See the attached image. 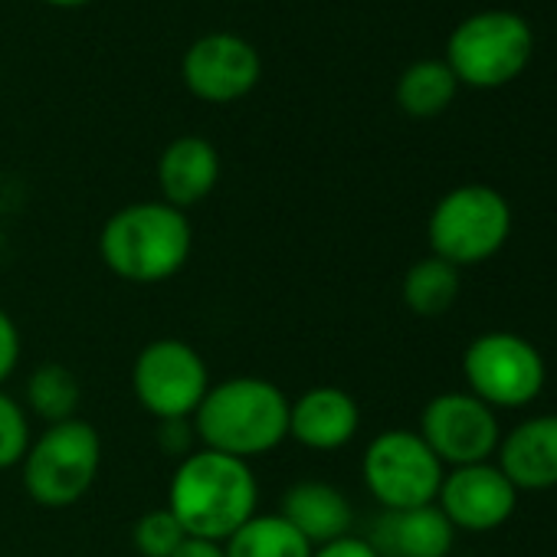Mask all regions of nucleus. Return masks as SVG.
<instances>
[{"label":"nucleus","mask_w":557,"mask_h":557,"mask_svg":"<svg viewBox=\"0 0 557 557\" xmlns=\"http://www.w3.org/2000/svg\"><path fill=\"white\" fill-rule=\"evenodd\" d=\"M289 404L293 397L269 377L216 381L190 420L194 436L203 449L252 462L289 440Z\"/></svg>","instance_id":"f257e3e1"},{"label":"nucleus","mask_w":557,"mask_h":557,"mask_svg":"<svg viewBox=\"0 0 557 557\" xmlns=\"http://www.w3.org/2000/svg\"><path fill=\"white\" fill-rule=\"evenodd\" d=\"M168 508L181 521L187 537L223 544L259 511L256 472L246 459L197 446L181 456L171 475Z\"/></svg>","instance_id":"f03ea898"},{"label":"nucleus","mask_w":557,"mask_h":557,"mask_svg":"<svg viewBox=\"0 0 557 557\" xmlns=\"http://www.w3.org/2000/svg\"><path fill=\"white\" fill-rule=\"evenodd\" d=\"M194 249V226L184 210L164 200H138L115 210L99 230V259L122 283L158 286L184 272Z\"/></svg>","instance_id":"7ed1b4c3"},{"label":"nucleus","mask_w":557,"mask_h":557,"mask_svg":"<svg viewBox=\"0 0 557 557\" xmlns=\"http://www.w3.org/2000/svg\"><path fill=\"white\" fill-rule=\"evenodd\" d=\"M102 469V436L99 430L76 417L66 423L47 426L34 436L21 479L27 495L44 508H73L89 495Z\"/></svg>","instance_id":"20e7f679"},{"label":"nucleus","mask_w":557,"mask_h":557,"mask_svg":"<svg viewBox=\"0 0 557 557\" xmlns=\"http://www.w3.org/2000/svg\"><path fill=\"white\" fill-rule=\"evenodd\" d=\"M534 57V30L515 11H479L456 24L446 40V66L459 86L502 89L515 83Z\"/></svg>","instance_id":"39448f33"},{"label":"nucleus","mask_w":557,"mask_h":557,"mask_svg":"<svg viewBox=\"0 0 557 557\" xmlns=\"http://www.w3.org/2000/svg\"><path fill=\"white\" fill-rule=\"evenodd\" d=\"M511 203L488 184H459L446 190L426 220L430 252L456 269L492 259L511 236Z\"/></svg>","instance_id":"423d86ee"},{"label":"nucleus","mask_w":557,"mask_h":557,"mask_svg":"<svg viewBox=\"0 0 557 557\" xmlns=\"http://www.w3.org/2000/svg\"><path fill=\"white\" fill-rule=\"evenodd\" d=\"M462 377L466 391L498 413L534 404L547 384V368L528 338L515 332H485L469 342Z\"/></svg>","instance_id":"0eeeda50"},{"label":"nucleus","mask_w":557,"mask_h":557,"mask_svg":"<svg viewBox=\"0 0 557 557\" xmlns=\"http://www.w3.org/2000/svg\"><path fill=\"white\" fill-rule=\"evenodd\" d=\"M446 466L433 456L417 430H384L361 456V479L384 511L433 505Z\"/></svg>","instance_id":"6e6552de"},{"label":"nucleus","mask_w":557,"mask_h":557,"mask_svg":"<svg viewBox=\"0 0 557 557\" xmlns=\"http://www.w3.org/2000/svg\"><path fill=\"white\" fill-rule=\"evenodd\" d=\"M210 384L213 381L203 355L184 338H154L132 364L135 400L158 423L194 420Z\"/></svg>","instance_id":"1a4fd4ad"},{"label":"nucleus","mask_w":557,"mask_h":557,"mask_svg":"<svg viewBox=\"0 0 557 557\" xmlns=\"http://www.w3.org/2000/svg\"><path fill=\"white\" fill-rule=\"evenodd\" d=\"M417 433L446 469L488 462L502 443L498 413L469 391H446L430 397Z\"/></svg>","instance_id":"9d476101"},{"label":"nucleus","mask_w":557,"mask_h":557,"mask_svg":"<svg viewBox=\"0 0 557 557\" xmlns=\"http://www.w3.org/2000/svg\"><path fill=\"white\" fill-rule=\"evenodd\" d=\"M262 76L256 47L236 34H207L194 40L181 60V79L190 96L210 106L246 99Z\"/></svg>","instance_id":"9b49d317"},{"label":"nucleus","mask_w":557,"mask_h":557,"mask_svg":"<svg viewBox=\"0 0 557 557\" xmlns=\"http://www.w3.org/2000/svg\"><path fill=\"white\" fill-rule=\"evenodd\" d=\"M436 505L456 531L485 534V531L502 528L515 515L518 488L488 459V462L446 469Z\"/></svg>","instance_id":"f8f14e48"},{"label":"nucleus","mask_w":557,"mask_h":557,"mask_svg":"<svg viewBox=\"0 0 557 557\" xmlns=\"http://www.w3.org/2000/svg\"><path fill=\"white\" fill-rule=\"evenodd\" d=\"M361 430L358 400L335 384H319L293 397L289 404V440L312 453H338L355 443Z\"/></svg>","instance_id":"ddd939ff"},{"label":"nucleus","mask_w":557,"mask_h":557,"mask_svg":"<svg viewBox=\"0 0 557 557\" xmlns=\"http://www.w3.org/2000/svg\"><path fill=\"white\" fill-rule=\"evenodd\" d=\"M495 466L518 492L557 488V413H537L502 433Z\"/></svg>","instance_id":"4468645a"},{"label":"nucleus","mask_w":557,"mask_h":557,"mask_svg":"<svg viewBox=\"0 0 557 557\" xmlns=\"http://www.w3.org/2000/svg\"><path fill=\"white\" fill-rule=\"evenodd\" d=\"M220 181V151L203 135H177L158 154V187L161 200L190 210L213 194Z\"/></svg>","instance_id":"2eb2a0df"},{"label":"nucleus","mask_w":557,"mask_h":557,"mask_svg":"<svg viewBox=\"0 0 557 557\" xmlns=\"http://www.w3.org/2000/svg\"><path fill=\"white\" fill-rule=\"evenodd\" d=\"M368 541L381 557H449L456 544V528L440 511V505L381 511Z\"/></svg>","instance_id":"dca6fc26"},{"label":"nucleus","mask_w":557,"mask_h":557,"mask_svg":"<svg viewBox=\"0 0 557 557\" xmlns=\"http://www.w3.org/2000/svg\"><path fill=\"white\" fill-rule=\"evenodd\" d=\"M278 515H283L312 547L351 534V524H355L351 498L325 479L293 482L283 492V498H278Z\"/></svg>","instance_id":"f3484780"},{"label":"nucleus","mask_w":557,"mask_h":557,"mask_svg":"<svg viewBox=\"0 0 557 557\" xmlns=\"http://www.w3.org/2000/svg\"><path fill=\"white\" fill-rule=\"evenodd\" d=\"M462 289V269H456L453 262L440 259V256H423L417 259L407 272H404V306L420 315V319H440L446 315Z\"/></svg>","instance_id":"a211bd4d"},{"label":"nucleus","mask_w":557,"mask_h":557,"mask_svg":"<svg viewBox=\"0 0 557 557\" xmlns=\"http://www.w3.org/2000/svg\"><path fill=\"white\" fill-rule=\"evenodd\" d=\"M456 92L459 79L446 66V60H417L400 73L394 99L410 119H436L453 106Z\"/></svg>","instance_id":"6ab92c4d"},{"label":"nucleus","mask_w":557,"mask_h":557,"mask_svg":"<svg viewBox=\"0 0 557 557\" xmlns=\"http://www.w3.org/2000/svg\"><path fill=\"white\" fill-rule=\"evenodd\" d=\"M226 557H312V544L278 511H256L223 541Z\"/></svg>","instance_id":"aec40b11"},{"label":"nucleus","mask_w":557,"mask_h":557,"mask_svg":"<svg viewBox=\"0 0 557 557\" xmlns=\"http://www.w3.org/2000/svg\"><path fill=\"white\" fill-rule=\"evenodd\" d=\"M79 404H83V384L66 364L47 361V364L34 368V374L27 377L24 407L30 417L44 420L47 426L76 420Z\"/></svg>","instance_id":"412c9836"},{"label":"nucleus","mask_w":557,"mask_h":557,"mask_svg":"<svg viewBox=\"0 0 557 557\" xmlns=\"http://www.w3.org/2000/svg\"><path fill=\"white\" fill-rule=\"evenodd\" d=\"M187 541V531L171 515V508H151L132 524V544L141 557H171Z\"/></svg>","instance_id":"4be33fe9"},{"label":"nucleus","mask_w":557,"mask_h":557,"mask_svg":"<svg viewBox=\"0 0 557 557\" xmlns=\"http://www.w3.org/2000/svg\"><path fill=\"white\" fill-rule=\"evenodd\" d=\"M30 443H34V433H30V413L24 400L11 397L0 387V469L21 466Z\"/></svg>","instance_id":"5701e85b"},{"label":"nucleus","mask_w":557,"mask_h":557,"mask_svg":"<svg viewBox=\"0 0 557 557\" xmlns=\"http://www.w3.org/2000/svg\"><path fill=\"white\" fill-rule=\"evenodd\" d=\"M21 351H24L21 329H17V322L11 319L8 309H0V387L14 377V371L21 364Z\"/></svg>","instance_id":"b1692460"},{"label":"nucleus","mask_w":557,"mask_h":557,"mask_svg":"<svg viewBox=\"0 0 557 557\" xmlns=\"http://www.w3.org/2000/svg\"><path fill=\"white\" fill-rule=\"evenodd\" d=\"M312 557H381L377 547L368 541V534H345V537H335L329 544H319L312 547Z\"/></svg>","instance_id":"393cba45"},{"label":"nucleus","mask_w":557,"mask_h":557,"mask_svg":"<svg viewBox=\"0 0 557 557\" xmlns=\"http://www.w3.org/2000/svg\"><path fill=\"white\" fill-rule=\"evenodd\" d=\"M171 557H226L220 541H203V537H187Z\"/></svg>","instance_id":"a878e982"},{"label":"nucleus","mask_w":557,"mask_h":557,"mask_svg":"<svg viewBox=\"0 0 557 557\" xmlns=\"http://www.w3.org/2000/svg\"><path fill=\"white\" fill-rule=\"evenodd\" d=\"M50 8H83V4H92V0H44Z\"/></svg>","instance_id":"bb28decb"}]
</instances>
